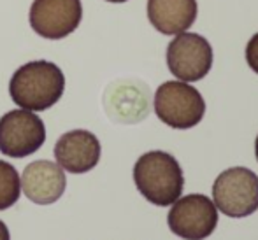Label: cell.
Returning <instances> with one entry per match:
<instances>
[{
    "label": "cell",
    "instance_id": "obj_3",
    "mask_svg": "<svg viewBox=\"0 0 258 240\" xmlns=\"http://www.w3.org/2000/svg\"><path fill=\"white\" fill-rule=\"evenodd\" d=\"M155 112L160 121L176 130L197 126L206 114L201 92L184 81H167L155 93Z\"/></svg>",
    "mask_w": 258,
    "mask_h": 240
},
{
    "label": "cell",
    "instance_id": "obj_12",
    "mask_svg": "<svg viewBox=\"0 0 258 240\" xmlns=\"http://www.w3.org/2000/svg\"><path fill=\"white\" fill-rule=\"evenodd\" d=\"M21 183L20 174L11 163L0 159V210L13 207L20 200Z\"/></svg>",
    "mask_w": 258,
    "mask_h": 240
},
{
    "label": "cell",
    "instance_id": "obj_7",
    "mask_svg": "<svg viewBox=\"0 0 258 240\" xmlns=\"http://www.w3.org/2000/svg\"><path fill=\"white\" fill-rule=\"evenodd\" d=\"M167 65L179 81H201L213 67V48L202 35L181 32L167 48Z\"/></svg>",
    "mask_w": 258,
    "mask_h": 240
},
{
    "label": "cell",
    "instance_id": "obj_1",
    "mask_svg": "<svg viewBox=\"0 0 258 240\" xmlns=\"http://www.w3.org/2000/svg\"><path fill=\"white\" fill-rule=\"evenodd\" d=\"M63 72L53 61L35 60L25 63L13 74L9 95L16 105L32 112L53 107L63 95Z\"/></svg>",
    "mask_w": 258,
    "mask_h": 240
},
{
    "label": "cell",
    "instance_id": "obj_10",
    "mask_svg": "<svg viewBox=\"0 0 258 240\" xmlns=\"http://www.w3.org/2000/svg\"><path fill=\"white\" fill-rule=\"evenodd\" d=\"M20 183L25 196L37 205L54 203L63 195L67 186L63 169L48 159H37L27 165Z\"/></svg>",
    "mask_w": 258,
    "mask_h": 240
},
{
    "label": "cell",
    "instance_id": "obj_9",
    "mask_svg": "<svg viewBox=\"0 0 258 240\" xmlns=\"http://www.w3.org/2000/svg\"><path fill=\"white\" fill-rule=\"evenodd\" d=\"M100 142L88 130H72L54 144V158L71 174H86L100 162Z\"/></svg>",
    "mask_w": 258,
    "mask_h": 240
},
{
    "label": "cell",
    "instance_id": "obj_8",
    "mask_svg": "<svg viewBox=\"0 0 258 240\" xmlns=\"http://www.w3.org/2000/svg\"><path fill=\"white\" fill-rule=\"evenodd\" d=\"M32 30L44 39H65L83 20L81 0H34L28 13Z\"/></svg>",
    "mask_w": 258,
    "mask_h": 240
},
{
    "label": "cell",
    "instance_id": "obj_6",
    "mask_svg": "<svg viewBox=\"0 0 258 240\" xmlns=\"http://www.w3.org/2000/svg\"><path fill=\"white\" fill-rule=\"evenodd\" d=\"M46 126L37 114L16 109L0 118V152L9 158H25L42 147Z\"/></svg>",
    "mask_w": 258,
    "mask_h": 240
},
{
    "label": "cell",
    "instance_id": "obj_16",
    "mask_svg": "<svg viewBox=\"0 0 258 240\" xmlns=\"http://www.w3.org/2000/svg\"><path fill=\"white\" fill-rule=\"evenodd\" d=\"M107 2H112V4H121V2H126V0H107Z\"/></svg>",
    "mask_w": 258,
    "mask_h": 240
},
{
    "label": "cell",
    "instance_id": "obj_5",
    "mask_svg": "<svg viewBox=\"0 0 258 240\" xmlns=\"http://www.w3.org/2000/svg\"><path fill=\"white\" fill-rule=\"evenodd\" d=\"M167 223L170 231L177 237L184 240H204L218 226L216 205L206 195L191 193L172 203Z\"/></svg>",
    "mask_w": 258,
    "mask_h": 240
},
{
    "label": "cell",
    "instance_id": "obj_13",
    "mask_svg": "<svg viewBox=\"0 0 258 240\" xmlns=\"http://www.w3.org/2000/svg\"><path fill=\"white\" fill-rule=\"evenodd\" d=\"M246 61H248V67L258 74V32L249 39L246 46Z\"/></svg>",
    "mask_w": 258,
    "mask_h": 240
},
{
    "label": "cell",
    "instance_id": "obj_2",
    "mask_svg": "<svg viewBox=\"0 0 258 240\" xmlns=\"http://www.w3.org/2000/svg\"><path fill=\"white\" fill-rule=\"evenodd\" d=\"M134 183L141 195L158 207L172 205L184 188L181 165L165 151L144 152L134 165Z\"/></svg>",
    "mask_w": 258,
    "mask_h": 240
},
{
    "label": "cell",
    "instance_id": "obj_4",
    "mask_svg": "<svg viewBox=\"0 0 258 240\" xmlns=\"http://www.w3.org/2000/svg\"><path fill=\"white\" fill-rule=\"evenodd\" d=\"M216 209L228 217H248L258 210V176L244 167L227 169L213 184Z\"/></svg>",
    "mask_w": 258,
    "mask_h": 240
},
{
    "label": "cell",
    "instance_id": "obj_11",
    "mask_svg": "<svg viewBox=\"0 0 258 240\" xmlns=\"http://www.w3.org/2000/svg\"><path fill=\"white\" fill-rule=\"evenodd\" d=\"M197 0H148V20L163 35L186 32L197 20Z\"/></svg>",
    "mask_w": 258,
    "mask_h": 240
},
{
    "label": "cell",
    "instance_id": "obj_15",
    "mask_svg": "<svg viewBox=\"0 0 258 240\" xmlns=\"http://www.w3.org/2000/svg\"><path fill=\"white\" fill-rule=\"evenodd\" d=\"M255 154H256V162H258V135H256V140H255Z\"/></svg>",
    "mask_w": 258,
    "mask_h": 240
},
{
    "label": "cell",
    "instance_id": "obj_14",
    "mask_svg": "<svg viewBox=\"0 0 258 240\" xmlns=\"http://www.w3.org/2000/svg\"><path fill=\"white\" fill-rule=\"evenodd\" d=\"M0 240H11L9 230H7L6 223H2V221H0Z\"/></svg>",
    "mask_w": 258,
    "mask_h": 240
}]
</instances>
